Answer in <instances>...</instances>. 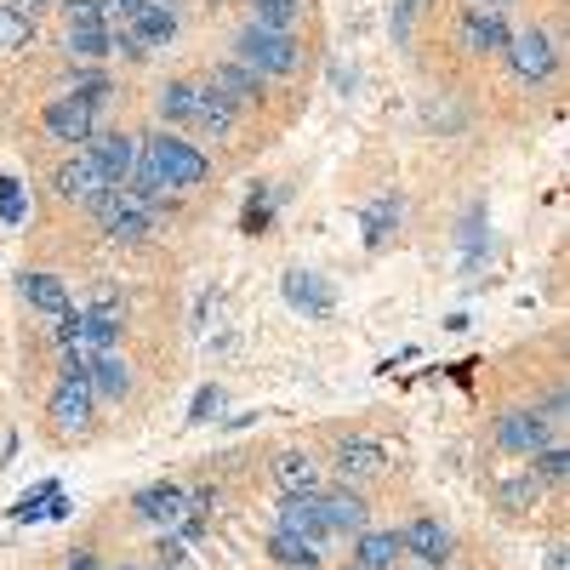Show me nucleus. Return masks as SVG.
<instances>
[{"instance_id":"f3484780","label":"nucleus","mask_w":570,"mask_h":570,"mask_svg":"<svg viewBox=\"0 0 570 570\" xmlns=\"http://www.w3.org/2000/svg\"><path fill=\"white\" fill-rule=\"evenodd\" d=\"M18 285H23V303H29L35 314H46V320L75 314V297H69V285H63L58 274H23Z\"/></svg>"},{"instance_id":"6e6552de","label":"nucleus","mask_w":570,"mask_h":570,"mask_svg":"<svg viewBox=\"0 0 570 570\" xmlns=\"http://www.w3.org/2000/svg\"><path fill=\"white\" fill-rule=\"evenodd\" d=\"M86 155L98 160V166H104V177L120 188V183L142 166V137H131V131H98V137L86 142Z\"/></svg>"},{"instance_id":"72a5a7b5","label":"nucleus","mask_w":570,"mask_h":570,"mask_svg":"<svg viewBox=\"0 0 570 570\" xmlns=\"http://www.w3.org/2000/svg\"><path fill=\"white\" fill-rule=\"evenodd\" d=\"M109 52H120L126 63H142V52H149V46L137 40V29H131V23H120V29H109Z\"/></svg>"},{"instance_id":"ddd939ff","label":"nucleus","mask_w":570,"mask_h":570,"mask_svg":"<svg viewBox=\"0 0 570 570\" xmlns=\"http://www.w3.org/2000/svg\"><path fill=\"white\" fill-rule=\"evenodd\" d=\"M320 519H325L331 537H360L371 513H365V497H360L354 485H337V491L320 497Z\"/></svg>"},{"instance_id":"e433bc0d","label":"nucleus","mask_w":570,"mask_h":570,"mask_svg":"<svg viewBox=\"0 0 570 570\" xmlns=\"http://www.w3.org/2000/svg\"><path fill=\"white\" fill-rule=\"evenodd\" d=\"M0 212H7V217H23V200H18V183H12V177L0 183Z\"/></svg>"},{"instance_id":"7c9ffc66","label":"nucleus","mask_w":570,"mask_h":570,"mask_svg":"<svg viewBox=\"0 0 570 570\" xmlns=\"http://www.w3.org/2000/svg\"><path fill=\"white\" fill-rule=\"evenodd\" d=\"M29 40H35V18L18 12V7H0V46H7V52H23Z\"/></svg>"},{"instance_id":"dca6fc26","label":"nucleus","mask_w":570,"mask_h":570,"mask_svg":"<svg viewBox=\"0 0 570 570\" xmlns=\"http://www.w3.org/2000/svg\"><path fill=\"white\" fill-rule=\"evenodd\" d=\"M274 531H292V537H303L308 548H320V542L331 537V531H325V519H320V491H314V497H285Z\"/></svg>"},{"instance_id":"f257e3e1","label":"nucleus","mask_w":570,"mask_h":570,"mask_svg":"<svg viewBox=\"0 0 570 570\" xmlns=\"http://www.w3.org/2000/svg\"><path fill=\"white\" fill-rule=\"evenodd\" d=\"M142 166H149L160 177L166 195H177V188H200L212 177V160L206 149H195L188 137L177 131H155V137H142Z\"/></svg>"},{"instance_id":"9b49d317","label":"nucleus","mask_w":570,"mask_h":570,"mask_svg":"<svg viewBox=\"0 0 570 570\" xmlns=\"http://www.w3.org/2000/svg\"><path fill=\"white\" fill-rule=\"evenodd\" d=\"M331 473H337L343 485H365V480H376V473H389V451L376 440H343Z\"/></svg>"},{"instance_id":"393cba45","label":"nucleus","mask_w":570,"mask_h":570,"mask_svg":"<svg viewBox=\"0 0 570 570\" xmlns=\"http://www.w3.org/2000/svg\"><path fill=\"white\" fill-rule=\"evenodd\" d=\"M234 115H240V109H234L223 91L206 80V86H200V109H195V131H206V137H228V131H234Z\"/></svg>"},{"instance_id":"58836bf2","label":"nucleus","mask_w":570,"mask_h":570,"mask_svg":"<svg viewBox=\"0 0 570 570\" xmlns=\"http://www.w3.org/2000/svg\"><path fill=\"white\" fill-rule=\"evenodd\" d=\"M7 7H18V12H29V18H35V12L46 7V0H7Z\"/></svg>"},{"instance_id":"a878e982","label":"nucleus","mask_w":570,"mask_h":570,"mask_svg":"<svg viewBox=\"0 0 570 570\" xmlns=\"http://www.w3.org/2000/svg\"><path fill=\"white\" fill-rule=\"evenodd\" d=\"M360 223H365V246H389V234L400 228V195H376L360 212Z\"/></svg>"},{"instance_id":"c85d7f7f","label":"nucleus","mask_w":570,"mask_h":570,"mask_svg":"<svg viewBox=\"0 0 570 570\" xmlns=\"http://www.w3.org/2000/svg\"><path fill=\"white\" fill-rule=\"evenodd\" d=\"M531 480L537 485H564V473H570V451L564 445H542V451H531Z\"/></svg>"},{"instance_id":"2f4dec72","label":"nucleus","mask_w":570,"mask_h":570,"mask_svg":"<svg viewBox=\"0 0 570 570\" xmlns=\"http://www.w3.org/2000/svg\"><path fill=\"white\" fill-rule=\"evenodd\" d=\"M252 7H257V23L268 29H292L303 18V0H252Z\"/></svg>"},{"instance_id":"0eeeda50","label":"nucleus","mask_w":570,"mask_h":570,"mask_svg":"<svg viewBox=\"0 0 570 570\" xmlns=\"http://www.w3.org/2000/svg\"><path fill=\"white\" fill-rule=\"evenodd\" d=\"M91 405H98V394H91V383H86V371L80 365H69L63 371V383L52 389V405H46V416H52L63 434H80V428L91 422Z\"/></svg>"},{"instance_id":"412c9836","label":"nucleus","mask_w":570,"mask_h":570,"mask_svg":"<svg viewBox=\"0 0 570 570\" xmlns=\"http://www.w3.org/2000/svg\"><path fill=\"white\" fill-rule=\"evenodd\" d=\"M285 303L303 308V314H314V320H325V314H331V292H325V279H320V274H308V268H292V274H285Z\"/></svg>"},{"instance_id":"ea45409f","label":"nucleus","mask_w":570,"mask_h":570,"mask_svg":"<svg viewBox=\"0 0 570 570\" xmlns=\"http://www.w3.org/2000/svg\"><path fill=\"white\" fill-rule=\"evenodd\" d=\"M69 570H98V559H91V553H75V559H69Z\"/></svg>"},{"instance_id":"37998d69","label":"nucleus","mask_w":570,"mask_h":570,"mask_svg":"<svg viewBox=\"0 0 570 570\" xmlns=\"http://www.w3.org/2000/svg\"><path fill=\"white\" fill-rule=\"evenodd\" d=\"M348 570H360V564H348Z\"/></svg>"},{"instance_id":"f8f14e48","label":"nucleus","mask_w":570,"mask_h":570,"mask_svg":"<svg viewBox=\"0 0 570 570\" xmlns=\"http://www.w3.org/2000/svg\"><path fill=\"white\" fill-rule=\"evenodd\" d=\"M548 434H553L548 411H508V416L497 422V445H502V451H519V456L542 451V445H548Z\"/></svg>"},{"instance_id":"4c0bfd02","label":"nucleus","mask_w":570,"mask_h":570,"mask_svg":"<svg viewBox=\"0 0 570 570\" xmlns=\"http://www.w3.org/2000/svg\"><path fill=\"white\" fill-rule=\"evenodd\" d=\"M63 12H69V23H75V18H104L98 0H63Z\"/></svg>"},{"instance_id":"473e14b6","label":"nucleus","mask_w":570,"mask_h":570,"mask_svg":"<svg viewBox=\"0 0 570 570\" xmlns=\"http://www.w3.org/2000/svg\"><path fill=\"white\" fill-rule=\"evenodd\" d=\"M75 98H80V104H91V109H104V104L115 98V86H109L98 69H86V75H75Z\"/></svg>"},{"instance_id":"a211bd4d","label":"nucleus","mask_w":570,"mask_h":570,"mask_svg":"<svg viewBox=\"0 0 570 570\" xmlns=\"http://www.w3.org/2000/svg\"><path fill=\"white\" fill-rule=\"evenodd\" d=\"M274 485H279V497H314L320 491V462L308 451H279L274 456Z\"/></svg>"},{"instance_id":"6ab92c4d","label":"nucleus","mask_w":570,"mask_h":570,"mask_svg":"<svg viewBox=\"0 0 570 570\" xmlns=\"http://www.w3.org/2000/svg\"><path fill=\"white\" fill-rule=\"evenodd\" d=\"M80 371H86V383H91L98 400H126L131 394V365L120 354H98V360H86Z\"/></svg>"},{"instance_id":"4468645a","label":"nucleus","mask_w":570,"mask_h":570,"mask_svg":"<svg viewBox=\"0 0 570 570\" xmlns=\"http://www.w3.org/2000/svg\"><path fill=\"white\" fill-rule=\"evenodd\" d=\"M400 553H411V559H422L428 570H434V564H445L451 559V531L440 525V519H411V525L400 531Z\"/></svg>"},{"instance_id":"c9c22d12","label":"nucleus","mask_w":570,"mask_h":570,"mask_svg":"<svg viewBox=\"0 0 570 570\" xmlns=\"http://www.w3.org/2000/svg\"><path fill=\"white\" fill-rule=\"evenodd\" d=\"M98 7H104V18H109V23L120 29V23H131V18H137L142 7H149V0H98Z\"/></svg>"},{"instance_id":"aec40b11","label":"nucleus","mask_w":570,"mask_h":570,"mask_svg":"<svg viewBox=\"0 0 570 570\" xmlns=\"http://www.w3.org/2000/svg\"><path fill=\"white\" fill-rule=\"evenodd\" d=\"M212 86L223 91V98H228L234 109H252V104H263V80H257L246 63H234V58L212 69Z\"/></svg>"},{"instance_id":"5701e85b","label":"nucleus","mask_w":570,"mask_h":570,"mask_svg":"<svg viewBox=\"0 0 570 570\" xmlns=\"http://www.w3.org/2000/svg\"><path fill=\"white\" fill-rule=\"evenodd\" d=\"M69 52H75L80 63L109 58V18H75V23H69Z\"/></svg>"},{"instance_id":"2eb2a0df","label":"nucleus","mask_w":570,"mask_h":570,"mask_svg":"<svg viewBox=\"0 0 570 570\" xmlns=\"http://www.w3.org/2000/svg\"><path fill=\"white\" fill-rule=\"evenodd\" d=\"M183 508H188V491L171 485V480H155V485H142V491L131 497V513L149 519V525H177Z\"/></svg>"},{"instance_id":"bb28decb","label":"nucleus","mask_w":570,"mask_h":570,"mask_svg":"<svg viewBox=\"0 0 570 570\" xmlns=\"http://www.w3.org/2000/svg\"><path fill=\"white\" fill-rule=\"evenodd\" d=\"M268 559H274L279 570H320V548H308V542L292 537V531H274V537H268Z\"/></svg>"},{"instance_id":"7ed1b4c3","label":"nucleus","mask_w":570,"mask_h":570,"mask_svg":"<svg viewBox=\"0 0 570 570\" xmlns=\"http://www.w3.org/2000/svg\"><path fill=\"white\" fill-rule=\"evenodd\" d=\"M58 343H63L69 365H86V360H98V354H115V343H120V314H98V308L63 314V320H58Z\"/></svg>"},{"instance_id":"1a4fd4ad","label":"nucleus","mask_w":570,"mask_h":570,"mask_svg":"<svg viewBox=\"0 0 570 570\" xmlns=\"http://www.w3.org/2000/svg\"><path fill=\"white\" fill-rule=\"evenodd\" d=\"M46 131H52L58 142H75V149H86V142L98 137V109L80 104L75 91H63V98L46 104Z\"/></svg>"},{"instance_id":"f03ea898","label":"nucleus","mask_w":570,"mask_h":570,"mask_svg":"<svg viewBox=\"0 0 570 570\" xmlns=\"http://www.w3.org/2000/svg\"><path fill=\"white\" fill-rule=\"evenodd\" d=\"M234 63H246L257 80H285L303 69V46L285 35V29H268V23H252L240 40H234Z\"/></svg>"},{"instance_id":"cd10ccee","label":"nucleus","mask_w":570,"mask_h":570,"mask_svg":"<svg viewBox=\"0 0 570 570\" xmlns=\"http://www.w3.org/2000/svg\"><path fill=\"white\" fill-rule=\"evenodd\" d=\"M131 29H137V40L142 46H166L171 35H177V12L166 7V0H149L137 18H131Z\"/></svg>"},{"instance_id":"39448f33","label":"nucleus","mask_w":570,"mask_h":570,"mask_svg":"<svg viewBox=\"0 0 570 570\" xmlns=\"http://www.w3.org/2000/svg\"><path fill=\"white\" fill-rule=\"evenodd\" d=\"M91 212H98V223H104V234H109L115 246H137V240H149V234H155V212L137 206L126 188H109V195L91 206Z\"/></svg>"},{"instance_id":"423d86ee","label":"nucleus","mask_w":570,"mask_h":570,"mask_svg":"<svg viewBox=\"0 0 570 570\" xmlns=\"http://www.w3.org/2000/svg\"><path fill=\"white\" fill-rule=\"evenodd\" d=\"M52 188H58V200H69V206H98L115 183L104 177V166L91 160V155H75V160H63L52 171Z\"/></svg>"},{"instance_id":"9d476101","label":"nucleus","mask_w":570,"mask_h":570,"mask_svg":"<svg viewBox=\"0 0 570 570\" xmlns=\"http://www.w3.org/2000/svg\"><path fill=\"white\" fill-rule=\"evenodd\" d=\"M508 40H513L508 12H497V7H473V12H462V46H468L473 58H502V52H508Z\"/></svg>"},{"instance_id":"20e7f679","label":"nucleus","mask_w":570,"mask_h":570,"mask_svg":"<svg viewBox=\"0 0 570 570\" xmlns=\"http://www.w3.org/2000/svg\"><path fill=\"white\" fill-rule=\"evenodd\" d=\"M508 69H513V80H525V86H542V80H553V69H559V46H553V35L548 29H519L513 40H508Z\"/></svg>"},{"instance_id":"b1692460","label":"nucleus","mask_w":570,"mask_h":570,"mask_svg":"<svg viewBox=\"0 0 570 570\" xmlns=\"http://www.w3.org/2000/svg\"><path fill=\"white\" fill-rule=\"evenodd\" d=\"M195 109H200V80H171V86L160 91V120H166V131H171V126H195Z\"/></svg>"},{"instance_id":"a19ab883","label":"nucleus","mask_w":570,"mask_h":570,"mask_svg":"<svg viewBox=\"0 0 570 570\" xmlns=\"http://www.w3.org/2000/svg\"><path fill=\"white\" fill-rule=\"evenodd\" d=\"M491 7H508V0H491Z\"/></svg>"},{"instance_id":"c756f323","label":"nucleus","mask_w":570,"mask_h":570,"mask_svg":"<svg viewBox=\"0 0 570 570\" xmlns=\"http://www.w3.org/2000/svg\"><path fill=\"white\" fill-rule=\"evenodd\" d=\"M542 491H548V485H537L531 473H519V480H502V485H497V502H502L508 513H531V508L542 502Z\"/></svg>"},{"instance_id":"79ce46f5","label":"nucleus","mask_w":570,"mask_h":570,"mask_svg":"<svg viewBox=\"0 0 570 570\" xmlns=\"http://www.w3.org/2000/svg\"><path fill=\"white\" fill-rule=\"evenodd\" d=\"M126 570H137V564H126Z\"/></svg>"},{"instance_id":"f704fd0d","label":"nucleus","mask_w":570,"mask_h":570,"mask_svg":"<svg viewBox=\"0 0 570 570\" xmlns=\"http://www.w3.org/2000/svg\"><path fill=\"white\" fill-rule=\"evenodd\" d=\"M217 411H223V389H217V383H206V389L195 394V411H188V422H212Z\"/></svg>"},{"instance_id":"4be33fe9","label":"nucleus","mask_w":570,"mask_h":570,"mask_svg":"<svg viewBox=\"0 0 570 570\" xmlns=\"http://www.w3.org/2000/svg\"><path fill=\"white\" fill-rule=\"evenodd\" d=\"M354 564L360 570H394L400 564V531H360V542H354Z\"/></svg>"}]
</instances>
